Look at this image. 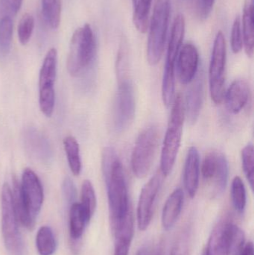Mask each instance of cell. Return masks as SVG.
Wrapping results in <instances>:
<instances>
[{"instance_id": "33", "label": "cell", "mask_w": 254, "mask_h": 255, "mask_svg": "<svg viewBox=\"0 0 254 255\" xmlns=\"http://www.w3.org/2000/svg\"><path fill=\"white\" fill-rule=\"evenodd\" d=\"M242 161H243V170L246 178L250 184L252 189L254 188V146L249 144L243 148L242 151Z\"/></svg>"}, {"instance_id": "2", "label": "cell", "mask_w": 254, "mask_h": 255, "mask_svg": "<svg viewBox=\"0 0 254 255\" xmlns=\"http://www.w3.org/2000/svg\"><path fill=\"white\" fill-rule=\"evenodd\" d=\"M184 119L183 97L178 94L174 99L161 152V169L164 176H168L171 173L175 163L181 142Z\"/></svg>"}, {"instance_id": "42", "label": "cell", "mask_w": 254, "mask_h": 255, "mask_svg": "<svg viewBox=\"0 0 254 255\" xmlns=\"http://www.w3.org/2000/svg\"><path fill=\"white\" fill-rule=\"evenodd\" d=\"M202 255H207V254H206L205 250H204V253H203Z\"/></svg>"}, {"instance_id": "3", "label": "cell", "mask_w": 254, "mask_h": 255, "mask_svg": "<svg viewBox=\"0 0 254 255\" xmlns=\"http://www.w3.org/2000/svg\"><path fill=\"white\" fill-rule=\"evenodd\" d=\"M170 13V0H156L153 14L149 25L147 59L150 65H156L162 58L169 23Z\"/></svg>"}, {"instance_id": "13", "label": "cell", "mask_w": 254, "mask_h": 255, "mask_svg": "<svg viewBox=\"0 0 254 255\" xmlns=\"http://www.w3.org/2000/svg\"><path fill=\"white\" fill-rule=\"evenodd\" d=\"M177 73L183 85L190 84L198 73L199 54L192 43H186L177 55Z\"/></svg>"}, {"instance_id": "24", "label": "cell", "mask_w": 254, "mask_h": 255, "mask_svg": "<svg viewBox=\"0 0 254 255\" xmlns=\"http://www.w3.org/2000/svg\"><path fill=\"white\" fill-rule=\"evenodd\" d=\"M11 192L13 208L18 222L25 229L33 230L35 227L36 220L31 218L27 211L21 194L20 184L16 178H13V190Z\"/></svg>"}, {"instance_id": "17", "label": "cell", "mask_w": 254, "mask_h": 255, "mask_svg": "<svg viewBox=\"0 0 254 255\" xmlns=\"http://www.w3.org/2000/svg\"><path fill=\"white\" fill-rule=\"evenodd\" d=\"M200 178V157L198 149L192 146L188 150L183 172L185 189L189 197L194 198L198 192Z\"/></svg>"}, {"instance_id": "11", "label": "cell", "mask_w": 254, "mask_h": 255, "mask_svg": "<svg viewBox=\"0 0 254 255\" xmlns=\"http://www.w3.org/2000/svg\"><path fill=\"white\" fill-rule=\"evenodd\" d=\"M162 176L157 174L142 189L137 206V224L139 229L144 232L150 226L153 217L154 204L162 184Z\"/></svg>"}, {"instance_id": "9", "label": "cell", "mask_w": 254, "mask_h": 255, "mask_svg": "<svg viewBox=\"0 0 254 255\" xmlns=\"http://www.w3.org/2000/svg\"><path fill=\"white\" fill-rule=\"evenodd\" d=\"M201 174L216 194L223 193L229 176V165L225 154L219 151H210L203 160Z\"/></svg>"}, {"instance_id": "14", "label": "cell", "mask_w": 254, "mask_h": 255, "mask_svg": "<svg viewBox=\"0 0 254 255\" xmlns=\"http://www.w3.org/2000/svg\"><path fill=\"white\" fill-rule=\"evenodd\" d=\"M204 73L200 72L191 82L186 94L185 117L190 124H195L201 112L204 99Z\"/></svg>"}, {"instance_id": "1", "label": "cell", "mask_w": 254, "mask_h": 255, "mask_svg": "<svg viewBox=\"0 0 254 255\" xmlns=\"http://www.w3.org/2000/svg\"><path fill=\"white\" fill-rule=\"evenodd\" d=\"M102 172L107 187L110 226H116L131 212L128 187L122 163L114 148L107 147L102 154Z\"/></svg>"}, {"instance_id": "27", "label": "cell", "mask_w": 254, "mask_h": 255, "mask_svg": "<svg viewBox=\"0 0 254 255\" xmlns=\"http://www.w3.org/2000/svg\"><path fill=\"white\" fill-rule=\"evenodd\" d=\"M64 149L67 154L69 166L75 175H79L82 171L80 148L76 138L68 136L64 139Z\"/></svg>"}, {"instance_id": "26", "label": "cell", "mask_w": 254, "mask_h": 255, "mask_svg": "<svg viewBox=\"0 0 254 255\" xmlns=\"http://www.w3.org/2000/svg\"><path fill=\"white\" fill-rule=\"evenodd\" d=\"M35 242L40 255H52L56 251V240L53 231L49 226H42L39 229Z\"/></svg>"}, {"instance_id": "18", "label": "cell", "mask_w": 254, "mask_h": 255, "mask_svg": "<svg viewBox=\"0 0 254 255\" xmlns=\"http://www.w3.org/2000/svg\"><path fill=\"white\" fill-rule=\"evenodd\" d=\"M250 97V87L246 80L234 81L225 93L226 106L231 114L237 115L245 109Z\"/></svg>"}, {"instance_id": "40", "label": "cell", "mask_w": 254, "mask_h": 255, "mask_svg": "<svg viewBox=\"0 0 254 255\" xmlns=\"http://www.w3.org/2000/svg\"><path fill=\"white\" fill-rule=\"evenodd\" d=\"M215 1L216 0H200V8H201V16L203 17L207 18V16L210 15Z\"/></svg>"}, {"instance_id": "10", "label": "cell", "mask_w": 254, "mask_h": 255, "mask_svg": "<svg viewBox=\"0 0 254 255\" xmlns=\"http://www.w3.org/2000/svg\"><path fill=\"white\" fill-rule=\"evenodd\" d=\"M21 194L25 208L31 218L36 220L43 206V186L38 176L32 169H24L20 184Z\"/></svg>"}, {"instance_id": "30", "label": "cell", "mask_w": 254, "mask_h": 255, "mask_svg": "<svg viewBox=\"0 0 254 255\" xmlns=\"http://www.w3.org/2000/svg\"><path fill=\"white\" fill-rule=\"evenodd\" d=\"M175 88L174 66L166 64L162 83V99L166 106H169L172 102Z\"/></svg>"}, {"instance_id": "41", "label": "cell", "mask_w": 254, "mask_h": 255, "mask_svg": "<svg viewBox=\"0 0 254 255\" xmlns=\"http://www.w3.org/2000/svg\"><path fill=\"white\" fill-rule=\"evenodd\" d=\"M239 255H254V245L252 242L248 243L243 247Z\"/></svg>"}, {"instance_id": "31", "label": "cell", "mask_w": 254, "mask_h": 255, "mask_svg": "<svg viewBox=\"0 0 254 255\" xmlns=\"http://www.w3.org/2000/svg\"><path fill=\"white\" fill-rule=\"evenodd\" d=\"M231 199L236 211L240 214L244 212L247 203V196L246 187L240 177H235L233 180L231 185Z\"/></svg>"}, {"instance_id": "22", "label": "cell", "mask_w": 254, "mask_h": 255, "mask_svg": "<svg viewBox=\"0 0 254 255\" xmlns=\"http://www.w3.org/2000/svg\"><path fill=\"white\" fill-rule=\"evenodd\" d=\"M254 22L253 1L247 0L243 9L241 25L243 46L249 58H252L254 55Z\"/></svg>"}, {"instance_id": "5", "label": "cell", "mask_w": 254, "mask_h": 255, "mask_svg": "<svg viewBox=\"0 0 254 255\" xmlns=\"http://www.w3.org/2000/svg\"><path fill=\"white\" fill-rule=\"evenodd\" d=\"M1 233L9 254L25 255V246L13 208L11 188L6 183L1 192Z\"/></svg>"}, {"instance_id": "16", "label": "cell", "mask_w": 254, "mask_h": 255, "mask_svg": "<svg viewBox=\"0 0 254 255\" xmlns=\"http://www.w3.org/2000/svg\"><path fill=\"white\" fill-rule=\"evenodd\" d=\"M25 144L28 152L42 163H49L53 152L48 139L35 128H29L25 133Z\"/></svg>"}, {"instance_id": "23", "label": "cell", "mask_w": 254, "mask_h": 255, "mask_svg": "<svg viewBox=\"0 0 254 255\" xmlns=\"http://www.w3.org/2000/svg\"><path fill=\"white\" fill-rule=\"evenodd\" d=\"M70 235L73 241H79L83 236L85 228L90 220L79 202H74L70 208Z\"/></svg>"}, {"instance_id": "37", "label": "cell", "mask_w": 254, "mask_h": 255, "mask_svg": "<svg viewBox=\"0 0 254 255\" xmlns=\"http://www.w3.org/2000/svg\"><path fill=\"white\" fill-rule=\"evenodd\" d=\"M23 0H0V18H13L22 6Z\"/></svg>"}, {"instance_id": "32", "label": "cell", "mask_w": 254, "mask_h": 255, "mask_svg": "<svg viewBox=\"0 0 254 255\" xmlns=\"http://www.w3.org/2000/svg\"><path fill=\"white\" fill-rule=\"evenodd\" d=\"M13 37V19L0 18V52L3 55L8 53Z\"/></svg>"}, {"instance_id": "12", "label": "cell", "mask_w": 254, "mask_h": 255, "mask_svg": "<svg viewBox=\"0 0 254 255\" xmlns=\"http://www.w3.org/2000/svg\"><path fill=\"white\" fill-rule=\"evenodd\" d=\"M234 225L227 217L218 223L210 235L207 255H231Z\"/></svg>"}, {"instance_id": "15", "label": "cell", "mask_w": 254, "mask_h": 255, "mask_svg": "<svg viewBox=\"0 0 254 255\" xmlns=\"http://www.w3.org/2000/svg\"><path fill=\"white\" fill-rule=\"evenodd\" d=\"M114 237V254L128 255L134 235V223L132 212H130L122 221L111 228Z\"/></svg>"}, {"instance_id": "20", "label": "cell", "mask_w": 254, "mask_h": 255, "mask_svg": "<svg viewBox=\"0 0 254 255\" xmlns=\"http://www.w3.org/2000/svg\"><path fill=\"white\" fill-rule=\"evenodd\" d=\"M186 22L183 14L177 15L174 18L169 41L167 49V62L166 64L174 66L177 55L180 52L185 34Z\"/></svg>"}, {"instance_id": "34", "label": "cell", "mask_w": 254, "mask_h": 255, "mask_svg": "<svg viewBox=\"0 0 254 255\" xmlns=\"http://www.w3.org/2000/svg\"><path fill=\"white\" fill-rule=\"evenodd\" d=\"M34 28V19L32 15L25 13L21 18L18 25V38L21 44L25 45L29 41Z\"/></svg>"}, {"instance_id": "6", "label": "cell", "mask_w": 254, "mask_h": 255, "mask_svg": "<svg viewBox=\"0 0 254 255\" xmlns=\"http://www.w3.org/2000/svg\"><path fill=\"white\" fill-rule=\"evenodd\" d=\"M159 140L160 131L155 126L146 128L139 135L131 155V168L137 178H145L149 173L156 156Z\"/></svg>"}, {"instance_id": "28", "label": "cell", "mask_w": 254, "mask_h": 255, "mask_svg": "<svg viewBox=\"0 0 254 255\" xmlns=\"http://www.w3.org/2000/svg\"><path fill=\"white\" fill-rule=\"evenodd\" d=\"M42 13L48 25L56 29L61 22V0H42Z\"/></svg>"}, {"instance_id": "19", "label": "cell", "mask_w": 254, "mask_h": 255, "mask_svg": "<svg viewBox=\"0 0 254 255\" xmlns=\"http://www.w3.org/2000/svg\"><path fill=\"white\" fill-rule=\"evenodd\" d=\"M183 190L175 189L170 194L164 205L162 212V226L165 230H170L177 223L183 205Z\"/></svg>"}, {"instance_id": "39", "label": "cell", "mask_w": 254, "mask_h": 255, "mask_svg": "<svg viewBox=\"0 0 254 255\" xmlns=\"http://www.w3.org/2000/svg\"><path fill=\"white\" fill-rule=\"evenodd\" d=\"M170 255H189V249L186 238L182 237L177 241L173 247Z\"/></svg>"}, {"instance_id": "8", "label": "cell", "mask_w": 254, "mask_h": 255, "mask_svg": "<svg viewBox=\"0 0 254 255\" xmlns=\"http://www.w3.org/2000/svg\"><path fill=\"white\" fill-rule=\"evenodd\" d=\"M119 85L115 98L113 124L116 132L126 130L135 115V97L131 81L125 74L118 75Z\"/></svg>"}, {"instance_id": "38", "label": "cell", "mask_w": 254, "mask_h": 255, "mask_svg": "<svg viewBox=\"0 0 254 255\" xmlns=\"http://www.w3.org/2000/svg\"><path fill=\"white\" fill-rule=\"evenodd\" d=\"M63 194H64V198L67 203L72 204L74 203L75 200L77 196V191H76V187L75 186L74 183L72 181L71 178L67 177L64 179V182L62 184Z\"/></svg>"}, {"instance_id": "7", "label": "cell", "mask_w": 254, "mask_h": 255, "mask_svg": "<svg viewBox=\"0 0 254 255\" xmlns=\"http://www.w3.org/2000/svg\"><path fill=\"white\" fill-rule=\"evenodd\" d=\"M226 57L225 35L222 31H219L215 37L209 70L210 96L216 104H220L225 98Z\"/></svg>"}, {"instance_id": "36", "label": "cell", "mask_w": 254, "mask_h": 255, "mask_svg": "<svg viewBox=\"0 0 254 255\" xmlns=\"http://www.w3.org/2000/svg\"><path fill=\"white\" fill-rule=\"evenodd\" d=\"M231 49L234 53L238 54L243 48V33H242L241 17L236 16L231 29Z\"/></svg>"}, {"instance_id": "4", "label": "cell", "mask_w": 254, "mask_h": 255, "mask_svg": "<svg viewBox=\"0 0 254 255\" xmlns=\"http://www.w3.org/2000/svg\"><path fill=\"white\" fill-rule=\"evenodd\" d=\"M95 38L88 23L75 31L70 42L67 69L72 76H78L87 68L95 54Z\"/></svg>"}, {"instance_id": "29", "label": "cell", "mask_w": 254, "mask_h": 255, "mask_svg": "<svg viewBox=\"0 0 254 255\" xmlns=\"http://www.w3.org/2000/svg\"><path fill=\"white\" fill-rule=\"evenodd\" d=\"M80 204L88 219L91 220L96 209L97 201L93 186L88 180L84 181L82 184Z\"/></svg>"}, {"instance_id": "25", "label": "cell", "mask_w": 254, "mask_h": 255, "mask_svg": "<svg viewBox=\"0 0 254 255\" xmlns=\"http://www.w3.org/2000/svg\"><path fill=\"white\" fill-rule=\"evenodd\" d=\"M153 0H132L133 22L137 31L145 34L149 28V14Z\"/></svg>"}, {"instance_id": "35", "label": "cell", "mask_w": 254, "mask_h": 255, "mask_svg": "<svg viewBox=\"0 0 254 255\" xmlns=\"http://www.w3.org/2000/svg\"><path fill=\"white\" fill-rule=\"evenodd\" d=\"M39 92L40 110L45 116L50 118L53 114L55 108V89L40 90Z\"/></svg>"}, {"instance_id": "21", "label": "cell", "mask_w": 254, "mask_h": 255, "mask_svg": "<svg viewBox=\"0 0 254 255\" xmlns=\"http://www.w3.org/2000/svg\"><path fill=\"white\" fill-rule=\"evenodd\" d=\"M58 52L52 48L45 56L39 76V90L55 89L54 84L57 74Z\"/></svg>"}]
</instances>
